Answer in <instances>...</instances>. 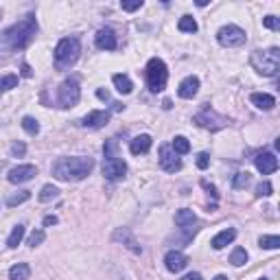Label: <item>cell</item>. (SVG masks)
<instances>
[{"mask_svg": "<svg viewBox=\"0 0 280 280\" xmlns=\"http://www.w3.org/2000/svg\"><path fill=\"white\" fill-rule=\"evenodd\" d=\"M35 33H38V20H35V16L29 14L0 35V49L7 55L11 51H22L35 40Z\"/></svg>", "mask_w": 280, "mask_h": 280, "instance_id": "obj_1", "label": "cell"}, {"mask_svg": "<svg viewBox=\"0 0 280 280\" xmlns=\"http://www.w3.org/2000/svg\"><path fill=\"white\" fill-rule=\"evenodd\" d=\"M94 169V160L86 156H75V158H59L53 164V175L62 182H79L86 180Z\"/></svg>", "mask_w": 280, "mask_h": 280, "instance_id": "obj_2", "label": "cell"}, {"mask_svg": "<svg viewBox=\"0 0 280 280\" xmlns=\"http://www.w3.org/2000/svg\"><path fill=\"white\" fill-rule=\"evenodd\" d=\"M249 64L258 75L265 77H276L280 70V49H269V51H254L249 57Z\"/></svg>", "mask_w": 280, "mask_h": 280, "instance_id": "obj_3", "label": "cell"}, {"mask_svg": "<svg viewBox=\"0 0 280 280\" xmlns=\"http://www.w3.org/2000/svg\"><path fill=\"white\" fill-rule=\"evenodd\" d=\"M81 55V42L77 38H64L55 46V66L59 70H66L75 66V62Z\"/></svg>", "mask_w": 280, "mask_h": 280, "instance_id": "obj_4", "label": "cell"}, {"mask_svg": "<svg viewBox=\"0 0 280 280\" xmlns=\"http://www.w3.org/2000/svg\"><path fill=\"white\" fill-rule=\"evenodd\" d=\"M103 153H105V160H103V175L107 177V180H121V177L127 173V164H125V160L118 156L116 142H114V140H107L105 147H103Z\"/></svg>", "mask_w": 280, "mask_h": 280, "instance_id": "obj_5", "label": "cell"}, {"mask_svg": "<svg viewBox=\"0 0 280 280\" xmlns=\"http://www.w3.org/2000/svg\"><path fill=\"white\" fill-rule=\"evenodd\" d=\"M145 77H147V86L151 92H162L166 88V79H169V70L166 64L160 57L149 59L147 68H145Z\"/></svg>", "mask_w": 280, "mask_h": 280, "instance_id": "obj_6", "label": "cell"}, {"mask_svg": "<svg viewBox=\"0 0 280 280\" xmlns=\"http://www.w3.org/2000/svg\"><path fill=\"white\" fill-rule=\"evenodd\" d=\"M81 99V88H79V79L77 77H70L59 86L57 90V103L59 107H64V110H70V107H75L79 103Z\"/></svg>", "mask_w": 280, "mask_h": 280, "instance_id": "obj_7", "label": "cell"}, {"mask_svg": "<svg viewBox=\"0 0 280 280\" xmlns=\"http://www.w3.org/2000/svg\"><path fill=\"white\" fill-rule=\"evenodd\" d=\"M217 40L219 44L225 46V49H236V46H243L247 40L245 31L241 27H234V25H228V27H221L217 33Z\"/></svg>", "mask_w": 280, "mask_h": 280, "instance_id": "obj_8", "label": "cell"}, {"mask_svg": "<svg viewBox=\"0 0 280 280\" xmlns=\"http://www.w3.org/2000/svg\"><path fill=\"white\" fill-rule=\"evenodd\" d=\"M195 123H197L199 127H204V129L217 132V129H223L225 125H228V118L217 114V112L210 110V107H204L199 114H195Z\"/></svg>", "mask_w": 280, "mask_h": 280, "instance_id": "obj_9", "label": "cell"}, {"mask_svg": "<svg viewBox=\"0 0 280 280\" xmlns=\"http://www.w3.org/2000/svg\"><path fill=\"white\" fill-rule=\"evenodd\" d=\"M160 166H162L164 171H169V173H175V171L182 169L180 158H177V153L173 151V147L171 145L160 147Z\"/></svg>", "mask_w": 280, "mask_h": 280, "instance_id": "obj_10", "label": "cell"}, {"mask_svg": "<svg viewBox=\"0 0 280 280\" xmlns=\"http://www.w3.org/2000/svg\"><path fill=\"white\" fill-rule=\"evenodd\" d=\"M35 175H38V169H35L33 164H18V166H14V169L9 171L7 180L11 184H25L29 180H33Z\"/></svg>", "mask_w": 280, "mask_h": 280, "instance_id": "obj_11", "label": "cell"}, {"mask_svg": "<svg viewBox=\"0 0 280 280\" xmlns=\"http://www.w3.org/2000/svg\"><path fill=\"white\" fill-rule=\"evenodd\" d=\"M254 164L263 175H271V173H276L278 171V158L273 156V153H269V151L258 153V156L254 158Z\"/></svg>", "mask_w": 280, "mask_h": 280, "instance_id": "obj_12", "label": "cell"}, {"mask_svg": "<svg viewBox=\"0 0 280 280\" xmlns=\"http://www.w3.org/2000/svg\"><path fill=\"white\" fill-rule=\"evenodd\" d=\"M107 121H110V112H107V110H94L88 116L81 118V127L99 129V127H105Z\"/></svg>", "mask_w": 280, "mask_h": 280, "instance_id": "obj_13", "label": "cell"}, {"mask_svg": "<svg viewBox=\"0 0 280 280\" xmlns=\"http://www.w3.org/2000/svg\"><path fill=\"white\" fill-rule=\"evenodd\" d=\"M112 239L114 241H118V243H123L127 249H132L134 254H140L142 252V247H140V243L136 241V236L129 232L127 228H118V230H114V234H112Z\"/></svg>", "mask_w": 280, "mask_h": 280, "instance_id": "obj_14", "label": "cell"}, {"mask_svg": "<svg viewBox=\"0 0 280 280\" xmlns=\"http://www.w3.org/2000/svg\"><path fill=\"white\" fill-rule=\"evenodd\" d=\"M164 265L169 271L180 273L184 267L188 265V258H186V254L177 252V249H171V252H166V256H164Z\"/></svg>", "mask_w": 280, "mask_h": 280, "instance_id": "obj_15", "label": "cell"}, {"mask_svg": "<svg viewBox=\"0 0 280 280\" xmlns=\"http://www.w3.org/2000/svg\"><path fill=\"white\" fill-rule=\"evenodd\" d=\"M94 42H97V46L101 51H114L118 46L116 35H114L112 29H101V31L97 33V38H94Z\"/></svg>", "mask_w": 280, "mask_h": 280, "instance_id": "obj_16", "label": "cell"}, {"mask_svg": "<svg viewBox=\"0 0 280 280\" xmlns=\"http://www.w3.org/2000/svg\"><path fill=\"white\" fill-rule=\"evenodd\" d=\"M197 92H199V79L193 75L186 77V79L180 83V88H177V94H180L182 99H193Z\"/></svg>", "mask_w": 280, "mask_h": 280, "instance_id": "obj_17", "label": "cell"}, {"mask_svg": "<svg viewBox=\"0 0 280 280\" xmlns=\"http://www.w3.org/2000/svg\"><path fill=\"white\" fill-rule=\"evenodd\" d=\"M151 145H153L151 136H149V134H140V136H136V138L129 142V151H132L134 156H140V153H147L149 149H151Z\"/></svg>", "mask_w": 280, "mask_h": 280, "instance_id": "obj_18", "label": "cell"}, {"mask_svg": "<svg viewBox=\"0 0 280 280\" xmlns=\"http://www.w3.org/2000/svg\"><path fill=\"white\" fill-rule=\"evenodd\" d=\"M249 101L258 107V110H265V112H269L276 107V99L271 97V94H267V92H254V94H249Z\"/></svg>", "mask_w": 280, "mask_h": 280, "instance_id": "obj_19", "label": "cell"}, {"mask_svg": "<svg viewBox=\"0 0 280 280\" xmlns=\"http://www.w3.org/2000/svg\"><path fill=\"white\" fill-rule=\"evenodd\" d=\"M236 239V230L234 228H228V230H221L217 236H212V241H210V245L214 249H223L225 245H230L232 241Z\"/></svg>", "mask_w": 280, "mask_h": 280, "instance_id": "obj_20", "label": "cell"}, {"mask_svg": "<svg viewBox=\"0 0 280 280\" xmlns=\"http://www.w3.org/2000/svg\"><path fill=\"white\" fill-rule=\"evenodd\" d=\"M175 223L180 225V228L188 230V228H193V225L197 223V214H195L193 210H188V208H182V210L175 212Z\"/></svg>", "mask_w": 280, "mask_h": 280, "instance_id": "obj_21", "label": "cell"}, {"mask_svg": "<svg viewBox=\"0 0 280 280\" xmlns=\"http://www.w3.org/2000/svg\"><path fill=\"white\" fill-rule=\"evenodd\" d=\"M112 83H114V88L121 94H129L134 90V83H132V79H129L127 75H114L112 77Z\"/></svg>", "mask_w": 280, "mask_h": 280, "instance_id": "obj_22", "label": "cell"}, {"mask_svg": "<svg viewBox=\"0 0 280 280\" xmlns=\"http://www.w3.org/2000/svg\"><path fill=\"white\" fill-rule=\"evenodd\" d=\"M31 276V267L27 263H18L9 269V280H29Z\"/></svg>", "mask_w": 280, "mask_h": 280, "instance_id": "obj_23", "label": "cell"}, {"mask_svg": "<svg viewBox=\"0 0 280 280\" xmlns=\"http://www.w3.org/2000/svg\"><path fill=\"white\" fill-rule=\"evenodd\" d=\"M38 197H40V201L49 204V201H53V199L59 197V190H57V186H53V184H46V186H42V190H40Z\"/></svg>", "mask_w": 280, "mask_h": 280, "instance_id": "obj_24", "label": "cell"}, {"mask_svg": "<svg viewBox=\"0 0 280 280\" xmlns=\"http://www.w3.org/2000/svg\"><path fill=\"white\" fill-rule=\"evenodd\" d=\"M177 29H180L182 33H195L197 31V22H195L193 16H182L180 22H177Z\"/></svg>", "mask_w": 280, "mask_h": 280, "instance_id": "obj_25", "label": "cell"}, {"mask_svg": "<svg viewBox=\"0 0 280 280\" xmlns=\"http://www.w3.org/2000/svg\"><path fill=\"white\" fill-rule=\"evenodd\" d=\"M14 88H18V75H5V77H0V97H3L5 92L14 90Z\"/></svg>", "mask_w": 280, "mask_h": 280, "instance_id": "obj_26", "label": "cell"}, {"mask_svg": "<svg viewBox=\"0 0 280 280\" xmlns=\"http://www.w3.org/2000/svg\"><path fill=\"white\" fill-rule=\"evenodd\" d=\"M22 239H25V225H16V228L11 230L9 239H7V245L9 247H18L22 243Z\"/></svg>", "mask_w": 280, "mask_h": 280, "instance_id": "obj_27", "label": "cell"}, {"mask_svg": "<svg viewBox=\"0 0 280 280\" xmlns=\"http://www.w3.org/2000/svg\"><path fill=\"white\" fill-rule=\"evenodd\" d=\"M258 245L263 249H278L280 247V236L276 234H265L258 239Z\"/></svg>", "mask_w": 280, "mask_h": 280, "instance_id": "obj_28", "label": "cell"}, {"mask_svg": "<svg viewBox=\"0 0 280 280\" xmlns=\"http://www.w3.org/2000/svg\"><path fill=\"white\" fill-rule=\"evenodd\" d=\"M230 263L234 267L245 265L247 263V252L243 247H234V249H232V254H230Z\"/></svg>", "mask_w": 280, "mask_h": 280, "instance_id": "obj_29", "label": "cell"}, {"mask_svg": "<svg viewBox=\"0 0 280 280\" xmlns=\"http://www.w3.org/2000/svg\"><path fill=\"white\" fill-rule=\"evenodd\" d=\"M171 147H173V151L177 153V156H184V153L190 151V142L184 138V136H175V138H173V145H171Z\"/></svg>", "mask_w": 280, "mask_h": 280, "instance_id": "obj_30", "label": "cell"}, {"mask_svg": "<svg viewBox=\"0 0 280 280\" xmlns=\"http://www.w3.org/2000/svg\"><path fill=\"white\" fill-rule=\"evenodd\" d=\"M31 199V190H18L16 195H11V197L7 199V206H20V204H25V201Z\"/></svg>", "mask_w": 280, "mask_h": 280, "instance_id": "obj_31", "label": "cell"}, {"mask_svg": "<svg viewBox=\"0 0 280 280\" xmlns=\"http://www.w3.org/2000/svg\"><path fill=\"white\" fill-rule=\"evenodd\" d=\"M22 129H25L29 136H38L40 134V123L35 121L33 116H25L22 118Z\"/></svg>", "mask_w": 280, "mask_h": 280, "instance_id": "obj_32", "label": "cell"}, {"mask_svg": "<svg viewBox=\"0 0 280 280\" xmlns=\"http://www.w3.org/2000/svg\"><path fill=\"white\" fill-rule=\"evenodd\" d=\"M249 182H252V175H249L247 171H241V173H236L232 177V186L234 188H245Z\"/></svg>", "mask_w": 280, "mask_h": 280, "instance_id": "obj_33", "label": "cell"}, {"mask_svg": "<svg viewBox=\"0 0 280 280\" xmlns=\"http://www.w3.org/2000/svg\"><path fill=\"white\" fill-rule=\"evenodd\" d=\"M271 190H273V186H271V182H260L258 186H256V197H269L271 195Z\"/></svg>", "mask_w": 280, "mask_h": 280, "instance_id": "obj_34", "label": "cell"}, {"mask_svg": "<svg viewBox=\"0 0 280 280\" xmlns=\"http://www.w3.org/2000/svg\"><path fill=\"white\" fill-rule=\"evenodd\" d=\"M44 239H46L44 230H33V232H31V236H29V241H27V245L35 247V245H40V243L44 241Z\"/></svg>", "mask_w": 280, "mask_h": 280, "instance_id": "obj_35", "label": "cell"}, {"mask_svg": "<svg viewBox=\"0 0 280 280\" xmlns=\"http://www.w3.org/2000/svg\"><path fill=\"white\" fill-rule=\"evenodd\" d=\"M263 25L267 29H271V31H278V29H280V18H276V16H265L263 18Z\"/></svg>", "mask_w": 280, "mask_h": 280, "instance_id": "obj_36", "label": "cell"}, {"mask_svg": "<svg viewBox=\"0 0 280 280\" xmlns=\"http://www.w3.org/2000/svg\"><path fill=\"white\" fill-rule=\"evenodd\" d=\"M27 153V145L25 142H14V145H11V156H18V158H22Z\"/></svg>", "mask_w": 280, "mask_h": 280, "instance_id": "obj_37", "label": "cell"}, {"mask_svg": "<svg viewBox=\"0 0 280 280\" xmlns=\"http://www.w3.org/2000/svg\"><path fill=\"white\" fill-rule=\"evenodd\" d=\"M121 7H123V11H136V9L142 7V0H134V3H121Z\"/></svg>", "mask_w": 280, "mask_h": 280, "instance_id": "obj_38", "label": "cell"}, {"mask_svg": "<svg viewBox=\"0 0 280 280\" xmlns=\"http://www.w3.org/2000/svg\"><path fill=\"white\" fill-rule=\"evenodd\" d=\"M208 164H210V158H208V153H199V156H197V166L204 171V169H208Z\"/></svg>", "mask_w": 280, "mask_h": 280, "instance_id": "obj_39", "label": "cell"}, {"mask_svg": "<svg viewBox=\"0 0 280 280\" xmlns=\"http://www.w3.org/2000/svg\"><path fill=\"white\" fill-rule=\"evenodd\" d=\"M201 186H204V188L208 190V193H210V195H212V197H214V199H217V188H214V186H212V184H208L206 180H201Z\"/></svg>", "mask_w": 280, "mask_h": 280, "instance_id": "obj_40", "label": "cell"}, {"mask_svg": "<svg viewBox=\"0 0 280 280\" xmlns=\"http://www.w3.org/2000/svg\"><path fill=\"white\" fill-rule=\"evenodd\" d=\"M182 280H204L201 278V273H197V271H193V273H186Z\"/></svg>", "mask_w": 280, "mask_h": 280, "instance_id": "obj_41", "label": "cell"}, {"mask_svg": "<svg viewBox=\"0 0 280 280\" xmlns=\"http://www.w3.org/2000/svg\"><path fill=\"white\" fill-rule=\"evenodd\" d=\"M55 223H57L55 214H49V217H44V225H55Z\"/></svg>", "mask_w": 280, "mask_h": 280, "instance_id": "obj_42", "label": "cell"}, {"mask_svg": "<svg viewBox=\"0 0 280 280\" xmlns=\"http://www.w3.org/2000/svg\"><path fill=\"white\" fill-rule=\"evenodd\" d=\"M33 73H31V66L29 64H22V77H31Z\"/></svg>", "mask_w": 280, "mask_h": 280, "instance_id": "obj_43", "label": "cell"}, {"mask_svg": "<svg viewBox=\"0 0 280 280\" xmlns=\"http://www.w3.org/2000/svg\"><path fill=\"white\" fill-rule=\"evenodd\" d=\"M97 97H99L101 101H107V99H110V94H107L105 90H97Z\"/></svg>", "mask_w": 280, "mask_h": 280, "instance_id": "obj_44", "label": "cell"}, {"mask_svg": "<svg viewBox=\"0 0 280 280\" xmlns=\"http://www.w3.org/2000/svg\"><path fill=\"white\" fill-rule=\"evenodd\" d=\"M162 105H164V110H171V101H169V99H164Z\"/></svg>", "mask_w": 280, "mask_h": 280, "instance_id": "obj_45", "label": "cell"}, {"mask_svg": "<svg viewBox=\"0 0 280 280\" xmlns=\"http://www.w3.org/2000/svg\"><path fill=\"white\" fill-rule=\"evenodd\" d=\"M212 280H228V278H225V276H221V273H219V276H214Z\"/></svg>", "mask_w": 280, "mask_h": 280, "instance_id": "obj_46", "label": "cell"}, {"mask_svg": "<svg viewBox=\"0 0 280 280\" xmlns=\"http://www.w3.org/2000/svg\"><path fill=\"white\" fill-rule=\"evenodd\" d=\"M260 280H267V278H260Z\"/></svg>", "mask_w": 280, "mask_h": 280, "instance_id": "obj_47", "label": "cell"}]
</instances>
